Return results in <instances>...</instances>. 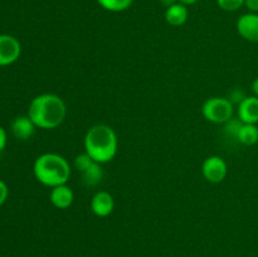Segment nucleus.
Wrapping results in <instances>:
<instances>
[{
	"mask_svg": "<svg viewBox=\"0 0 258 257\" xmlns=\"http://www.w3.org/2000/svg\"><path fill=\"white\" fill-rule=\"evenodd\" d=\"M28 116L37 127L52 130L64 121L67 106L58 95L42 93L32 100L28 108Z\"/></svg>",
	"mask_w": 258,
	"mask_h": 257,
	"instance_id": "1",
	"label": "nucleus"
},
{
	"mask_svg": "<svg viewBox=\"0 0 258 257\" xmlns=\"http://www.w3.org/2000/svg\"><path fill=\"white\" fill-rule=\"evenodd\" d=\"M85 153L98 164L110 163L117 154L118 140L115 130L105 123H98L87 130L83 140Z\"/></svg>",
	"mask_w": 258,
	"mask_h": 257,
	"instance_id": "2",
	"label": "nucleus"
},
{
	"mask_svg": "<svg viewBox=\"0 0 258 257\" xmlns=\"http://www.w3.org/2000/svg\"><path fill=\"white\" fill-rule=\"evenodd\" d=\"M33 173L40 184L49 188L67 184L71 178V165L59 154L45 153L38 156L33 165Z\"/></svg>",
	"mask_w": 258,
	"mask_h": 257,
	"instance_id": "3",
	"label": "nucleus"
},
{
	"mask_svg": "<svg viewBox=\"0 0 258 257\" xmlns=\"http://www.w3.org/2000/svg\"><path fill=\"white\" fill-rule=\"evenodd\" d=\"M233 102L226 97H211L202 106V113L213 123H226L233 118Z\"/></svg>",
	"mask_w": 258,
	"mask_h": 257,
	"instance_id": "4",
	"label": "nucleus"
},
{
	"mask_svg": "<svg viewBox=\"0 0 258 257\" xmlns=\"http://www.w3.org/2000/svg\"><path fill=\"white\" fill-rule=\"evenodd\" d=\"M202 173H203L206 180H208L209 183L218 184L226 179L227 173H228V166H227V163L223 158L218 155H212L203 161Z\"/></svg>",
	"mask_w": 258,
	"mask_h": 257,
	"instance_id": "5",
	"label": "nucleus"
},
{
	"mask_svg": "<svg viewBox=\"0 0 258 257\" xmlns=\"http://www.w3.org/2000/svg\"><path fill=\"white\" fill-rule=\"evenodd\" d=\"M22 53L19 40L9 34H0V67L17 62Z\"/></svg>",
	"mask_w": 258,
	"mask_h": 257,
	"instance_id": "6",
	"label": "nucleus"
},
{
	"mask_svg": "<svg viewBox=\"0 0 258 257\" xmlns=\"http://www.w3.org/2000/svg\"><path fill=\"white\" fill-rule=\"evenodd\" d=\"M237 32L244 40L258 43V13H246L237 20Z\"/></svg>",
	"mask_w": 258,
	"mask_h": 257,
	"instance_id": "7",
	"label": "nucleus"
},
{
	"mask_svg": "<svg viewBox=\"0 0 258 257\" xmlns=\"http://www.w3.org/2000/svg\"><path fill=\"white\" fill-rule=\"evenodd\" d=\"M113 208H115V201L108 191H97L91 199V211L95 216L101 218L110 216L113 212Z\"/></svg>",
	"mask_w": 258,
	"mask_h": 257,
	"instance_id": "8",
	"label": "nucleus"
},
{
	"mask_svg": "<svg viewBox=\"0 0 258 257\" xmlns=\"http://www.w3.org/2000/svg\"><path fill=\"white\" fill-rule=\"evenodd\" d=\"M238 120L242 123H254L258 122V97L257 96H246L237 108Z\"/></svg>",
	"mask_w": 258,
	"mask_h": 257,
	"instance_id": "9",
	"label": "nucleus"
},
{
	"mask_svg": "<svg viewBox=\"0 0 258 257\" xmlns=\"http://www.w3.org/2000/svg\"><path fill=\"white\" fill-rule=\"evenodd\" d=\"M49 201L55 208L67 209L72 206L73 201H75V194L67 184H63V185L52 188L49 193Z\"/></svg>",
	"mask_w": 258,
	"mask_h": 257,
	"instance_id": "10",
	"label": "nucleus"
},
{
	"mask_svg": "<svg viewBox=\"0 0 258 257\" xmlns=\"http://www.w3.org/2000/svg\"><path fill=\"white\" fill-rule=\"evenodd\" d=\"M12 133L18 140H28L34 135V131L37 126L34 125L29 116H19V117L14 118L12 122Z\"/></svg>",
	"mask_w": 258,
	"mask_h": 257,
	"instance_id": "11",
	"label": "nucleus"
},
{
	"mask_svg": "<svg viewBox=\"0 0 258 257\" xmlns=\"http://www.w3.org/2000/svg\"><path fill=\"white\" fill-rule=\"evenodd\" d=\"M188 17V8H186V5L181 4V3H176V4L165 9V20L171 27H181L186 23Z\"/></svg>",
	"mask_w": 258,
	"mask_h": 257,
	"instance_id": "12",
	"label": "nucleus"
},
{
	"mask_svg": "<svg viewBox=\"0 0 258 257\" xmlns=\"http://www.w3.org/2000/svg\"><path fill=\"white\" fill-rule=\"evenodd\" d=\"M236 139L246 146L254 145L258 143V126L254 123H242Z\"/></svg>",
	"mask_w": 258,
	"mask_h": 257,
	"instance_id": "13",
	"label": "nucleus"
},
{
	"mask_svg": "<svg viewBox=\"0 0 258 257\" xmlns=\"http://www.w3.org/2000/svg\"><path fill=\"white\" fill-rule=\"evenodd\" d=\"M101 165H102V164H98L96 163V161H93V163L91 164L90 168H88L87 170L83 171V181H85L86 185L95 186L102 180L103 170L102 168H101Z\"/></svg>",
	"mask_w": 258,
	"mask_h": 257,
	"instance_id": "14",
	"label": "nucleus"
},
{
	"mask_svg": "<svg viewBox=\"0 0 258 257\" xmlns=\"http://www.w3.org/2000/svg\"><path fill=\"white\" fill-rule=\"evenodd\" d=\"M98 5L111 13L125 12L133 5L134 0H97Z\"/></svg>",
	"mask_w": 258,
	"mask_h": 257,
	"instance_id": "15",
	"label": "nucleus"
},
{
	"mask_svg": "<svg viewBox=\"0 0 258 257\" xmlns=\"http://www.w3.org/2000/svg\"><path fill=\"white\" fill-rule=\"evenodd\" d=\"M92 163H93V160L91 159V156L88 155L87 153H82V154H80V155L76 156L75 161H73V165H75V168L77 169L78 171L83 173V171L87 170V169L90 168L91 164Z\"/></svg>",
	"mask_w": 258,
	"mask_h": 257,
	"instance_id": "16",
	"label": "nucleus"
},
{
	"mask_svg": "<svg viewBox=\"0 0 258 257\" xmlns=\"http://www.w3.org/2000/svg\"><path fill=\"white\" fill-rule=\"evenodd\" d=\"M217 5L224 12H237L244 5V0H217Z\"/></svg>",
	"mask_w": 258,
	"mask_h": 257,
	"instance_id": "17",
	"label": "nucleus"
},
{
	"mask_svg": "<svg viewBox=\"0 0 258 257\" xmlns=\"http://www.w3.org/2000/svg\"><path fill=\"white\" fill-rule=\"evenodd\" d=\"M8 194H9V189L8 185L3 180H0V207L5 203L8 199Z\"/></svg>",
	"mask_w": 258,
	"mask_h": 257,
	"instance_id": "18",
	"label": "nucleus"
},
{
	"mask_svg": "<svg viewBox=\"0 0 258 257\" xmlns=\"http://www.w3.org/2000/svg\"><path fill=\"white\" fill-rule=\"evenodd\" d=\"M244 7L249 13H258V0H244Z\"/></svg>",
	"mask_w": 258,
	"mask_h": 257,
	"instance_id": "19",
	"label": "nucleus"
},
{
	"mask_svg": "<svg viewBox=\"0 0 258 257\" xmlns=\"http://www.w3.org/2000/svg\"><path fill=\"white\" fill-rule=\"evenodd\" d=\"M8 143V136H7V131L0 126V151L4 150L5 146H7Z\"/></svg>",
	"mask_w": 258,
	"mask_h": 257,
	"instance_id": "20",
	"label": "nucleus"
},
{
	"mask_svg": "<svg viewBox=\"0 0 258 257\" xmlns=\"http://www.w3.org/2000/svg\"><path fill=\"white\" fill-rule=\"evenodd\" d=\"M160 3L165 8H169V7H171V5H174V4H176V3H179V0H160Z\"/></svg>",
	"mask_w": 258,
	"mask_h": 257,
	"instance_id": "21",
	"label": "nucleus"
},
{
	"mask_svg": "<svg viewBox=\"0 0 258 257\" xmlns=\"http://www.w3.org/2000/svg\"><path fill=\"white\" fill-rule=\"evenodd\" d=\"M251 87H252V92L254 93V96H257L258 97V77L253 81V82H252Z\"/></svg>",
	"mask_w": 258,
	"mask_h": 257,
	"instance_id": "22",
	"label": "nucleus"
},
{
	"mask_svg": "<svg viewBox=\"0 0 258 257\" xmlns=\"http://www.w3.org/2000/svg\"><path fill=\"white\" fill-rule=\"evenodd\" d=\"M198 2H201V0H179V3H181L184 5H194Z\"/></svg>",
	"mask_w": 258,
	"mask_h": 257,
	"instance_id": "23",
	"label": "nucleus"
}]
</instances>
